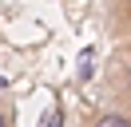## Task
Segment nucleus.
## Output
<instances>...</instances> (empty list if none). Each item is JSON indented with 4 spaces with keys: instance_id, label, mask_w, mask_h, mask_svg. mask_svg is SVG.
Returning a JSON list of instances; mask_svg holds the SVG:
<instances>
[{
    "instance_id": "obj_1",
    "label": "nucleus",
    "mask_w": 131,
    "mask_h": 127,
    "mask_svg": "<svg viewBox=\"0 0 131 127\" xmlns=\"http://www.w3.org/2000/svg\"><path fill=\"white\" fill-rule=\"evenodd\" d=\"M91 127H131V115H123V111H103V115L91 119Z\"/></svg>"
},
{
    "instance_id": "obj_2",
    "label": "nucleus",
    "mask_w": 131,
    "mask_h": 127,
    "mask_svg": "<svg viewBox=\"0 0 131 127\" xmlns=\"http://www.w3.org/2000/svg\"><path fill=\"white\" fill-rule=\"evenodd\" d=\"M0 127H12V119H8V111L0 107Z\"/></svg>"
},
{
    "instance_id": "obj_3",
    "label": "nucleus",
    "mask_w": 131,
    "mask_h": 127,
    "mask_svg": "<svg viewBox=\"0 0 131 127\" xmlns=\"http://www.w3.org/2000/svg\"><path fill=\"white\" fill-rule=\"evenodd\" d=\"M123 76H127V87H131V60H127V71H123Z\"/></svg>"
},
{
    "instance_id": "obj_4",
    "label": "nucleus",
    "mask_w": 131,
    "mask_h": 127,
    "mask_svg": "<svg viewBox=\"0 0 131 127\" xmlns=\"http://www.w3.org/2000/svg\"><path fill=\"white\" fill-rule=\"evenodd\" d=\"M127 8H131V0H127Z\"/></svg>"
}]
</instances>
